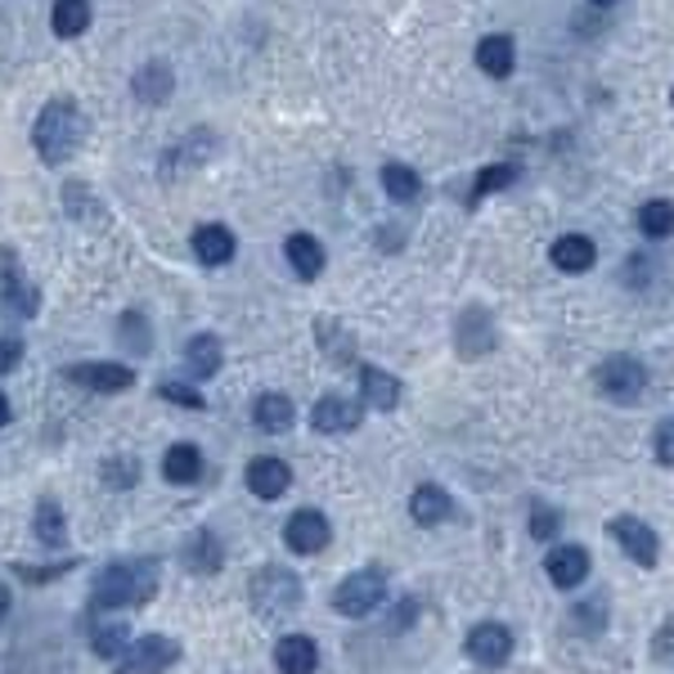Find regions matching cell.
I'll use <instances>...</instances> for the list:
<instances>
[{
    "mask_svg": "<svg viewBox=\"0 0 674 674\" xmlns=\"http://www.w3.org/2000/svg\"><path fill=\"white\" fill-rule=\"evenodd\" d=\"M19 365H23V343L19 337H0V378L14 373Z\"/></svg>",
    "mask_w": 674,
    "mask_h": 674,
    "instance_id": "obj_42",
    "label": "cell"
},
{
    "mask_svg": "<svg viewBox=\"0 0 674 674\" xmlns=\"http://www.w3.org/2000/svg\"><path fill=\"white\" fill-rule=\"evenodd\" d=\"M158 396L171 400V404H180V410H208V400H202V391H198V387H185V382H162Z\"/></svg>",
    "mask_w": 674,
    "mask_h": 674,
    "instance_id": "obj_38",
    "label": "cell"
},
{
    "mask_svg": "<svg viewBox=\"0 0 674 674\" xmlns=\"http://www.w3.org/2000/svg\"><path fill=\"white\" fill-rule=\"evenodd\" d=\"M284 256H288V265H293V275L297 280H319L324 275V243L315 239V234H288L284 239Z\"/></svg>",
    "mask_w": 674,
    "mask_h": 674,
    "instance_id": "obj_22",
    "label": "cell"
},
{
    "mask_svg": "<svg viewBox=\"0 0 674 674\" xmlns=\"http://www.w3.org/2000/svg\"><path fill=\"white\" fill-rule=\"evenodd\" d=\"M293 419H297V410H293V400L284 396V391H265V396H256V404H252V423L261 428V432H288L293 428Z\"/></svg>",
    "mask_w": 674,
    "mask_h": 674,
    "instance_id": "obj_25",
    "label": "cell"
},
{
    "mask_svg": "<svg viewBox=\"0 0 674 674\" xmlns=\"http://www.w3.org/2000/svg\"><path fill=\"white\" fill-rule=\"evenodd\" d=\"M360 419H365V404H360V400H347V396H319L315 410H310V428L324 432V436L356 432Z\"/></svg>",
    "mask_w": 674,
    "mask_h": 674,
    "instance_id": "obj_12",
    "label": "cell"
},
{
    "mask_svg": "<svg viewBox=\"0 0 674 674\" xmlns=\"http://www.w3.org/2000/svg\"><path fill=\"white\" fill-rule=\"evenodd\" d=\"M549 261L562 270V275H585V270L598 261V248H593V239H585V234H562V239L549 248Z\"/></svg>",
    "mask_w": 674,
    "mask_h": 674,
    "instance_id": "obj_24",
    "label": "cell"
},
{
    "mask_svg": "<svg viewBox=\"0 0 674 674\" xmlns=\"http://www.w3.org/2000/svg\"><path fill=\"white\" fill-rule=\"evenodd\" d=\"M593 382H598V391H602L607 400L634 404V400L643 396V387H647V369H643L634 356H607V360L598 365Z\"/></svg>",
    "mask_w": 674,
    "mask_h": 674,
    "instance_id": "obj_7",
    "label": "cell"
},
{
    "mask_svg": "<svg viewBox=\"0 0 674 674\" xmlns=\"http://www.w3.org/2000/svg\"><path fill=\"white\" fill-rule=\"evenodd\" d=\"M558 526H562V513H558V508H545V504L530 508V535H535V539H554Z\"/></svg>",
    "mask_w": 674,
    "mask_h": 674,
    "instance_id": "obj_39",
    "label": "cell"
},
{
    "mask_svg": "<svg viewBox=\"0 0 674 674\" xmlns=\"http://www.w3.org/2000/svg\"><path fill=\"white\" fill-rule=\"evenodd\" d=\"M193 256L208 265V270H221V265H230L234 261V252H239V239H234V230L230 225H221V221H202L198 230H193Z\"/></svg>",
    "mask_w": 674,
    "mask_h": 674,
    "instance_id": "obj_14",
    "label": "cell"
},
{
    "mask_svg": "<svg viewBox=\"0 0 674 674\" xmlns=\"http://www.w3.org/2000/svg\"><path fill=\"white\" fill-rule=\"evenodd\" d=\"M99 477H104V486H108V491H130L135 482H140V463H135L130 454H117V459H104V467H99Z\"/></svg>",
    "mask_w": 674,
    "mask_h": 674,
    "instance_id": "obj_37",
    "label": "cell"
},
{
    "mask_svg": "<svg viewBox=\"0 0 674 674\" xmlns=\"http://www.w3.org/2000/svg\"><path fill=\"white\" fill-rule=\"evenodd\" d=\"M545 571L558 589H580L589 580V549L580 545H558L549 558H545Z\"/></svg>",
    "mask_w": 674,
    "mask_h": 674,
    "instance_id": "obj_18",
    "label": "cell"
},
{
    "mask_svg": "<svg viewBox=\"0 0 674 674\" xmlns=\"http://www.w3.org/2000/svg\"><path fill=\"white\" fill-rule=\"evenodd\" d=\"M63 378H67V382H77V387H86V391H104V396L135 387V369H130V365H117V360H86V365H67V369H63Z\"/></svg>",
    "mask_w": 674,
    "mask_h": 674,
    "instance_id": "obj_10",
    "label": "cell"
},
{
    "mask_svg": "<svg viewBox=\"0 0 674 674\" xmlns=\"http://www.w3.org/2000/svg\"><path fill=\"white\" fill-rule=\"evenodd\" d=\"M410 517H414L419 526H441V522L454 517V499H450L441 486L423 482V486L410 495Z\"/></svg>",
    "mask_w": 674,
    "mask_h": 674,
    "instance_id": "obj_27",
    "label": "cell"
},
{
    "mask_svg": "<svg viewBox=\"0 0 674 674\" xmlns=\"http://www.w3.org/2000/svg\"><path fill=\"white\" fill-rule=\"evenodd\" d=\"M158 593V562L154 558H126L108 562L91 585L95 612H117V607H140Z\"/></svg>",
    "mask_w": 674,
    "mask_h": 674,
    "instance_id": "obj_1",
    "label": "cell"
},
{
    "mask_svg": "<svg viewBox=\"0 0 674 674\" xmlns=\"http://www.w3.org/2000/svg\"><path fill=\"white\" fill-rule=\"evenodd\" d=\"M180 558H185V571H193V576H212V571H221V562H225V545L217 539V530L198 526V530L185 539Z\"/></svg>",
    "mask_w": 674,
    "mask_h": 674,
    "instance_id": "obj_17",
    "label": "cell"
},
{
    "mask_svg": "<svg viewBox=\"0 0 674 674\" xmlns=\"http://www.w3.org/2000/svg\"><path fill=\"white\" fill-rule=\"evenodd\" d=\"M387 598V576L378 567H365V571H351L343 585L333 589V612H343V617H369L378 612Z\"/></svg>",
    "mask_w": 674,
    "mask_h": 674,
    "instance_id": "obj_4",
    "label": "cell"
},
{
    "mask_svg": "<svg viewBox=\"0 0 674 674\" xmlns=\"http://www.w3.org/2000/svg\"><path fill=\"white\" fill-rule=\"evenodd\" d=\"M63 208H67V217H73V221H104V208L95 202L91 185H82V180L63 185Z\"/></svg>",
    "mask_w": 674,
    "mask_h": 674,
    "instance_id": "obj_34",
    "label": "cell"
},
{
    "mask_svg": "<svg viewBox=\"0 0 674 674\" xmlns=\"http://www.w3.org/2000/svg\"><path fill=\"white\" fill-rule=\"evenodd\" d=\"M275 665H280L284 674H315L319 647H315L306 634H284L280 647H275Z\"/></svg>",
    "mask_w": 674,
    "mask_h": 674,
    "instance_id": "obj_29",
    "label": "cell"
},
{
    "mask_svg": "<svg viewBox=\"0 0 674 674\" xmlns=\"http://www.w3.org/2000/svg\"><path fill=\"white\" fill-rule=\"evenodd\" d=\"M607 530H612V539L625 549V558H634L639 567L652 571V567L661 562V539H656V530H652L643 517L621 513V517H612V526H607Z\"/></svg>",
    "mask_w": 674,
    "mask_h": 674,
    "instance_id": "obj_8",
    "label": "cell"
},
{
    "mask_svg": "<svg viewBox=\"0 0 674 674\" xmlns=\"http://www.w3.org/2000/svg\"><path fill=\"white\" fill-rule=\"evenodd\" d=\"M243 482H248V491H252L256 499H280V495H288V486H293V467H288L284 459H275V454H261V459L248 463Z\"/></svg>",
    "mask_w": 674,
    "mask_h": 674,
    "instance_id": "obj_15",
    "label": "cell"
},
{
    "mask_svg": "<svg viewBox=\"0 0 674 674\" xmlns=\"http://www.w3.org/2000/svg\"><path fill=\"white\" fill-rule=\"evenodd\" d=\"M467 656L477 661V665H486V670L508 665V656H513V630L499 625V621L472 625V630H467Z\"/></svg>",
    "mask_w": 674,
    "mask_h": 674,
    "instance_id": "obj_11",
    "label": "cell"
},
{
    "mask_svg": "<svg viewBox=\"0 0 674 674\" xmlns=\"http://www.w3.org/2000/svg\"><path fill=\"white\" fill-rule=\"evenodd\" d=\"M589 6H598V10H602V6H617V0H589Z\"/></svg>",
    "mask_w": 674,
    "mask_h": 674,
    "instance_id": "obj_46",
    "label": "cell"
},
{
    "mask_svg": "<svg viewBox=\"0 0 674 674\" xmlns=\"http://www.w3.org/2000/svg\"><path fill=\"white\" fill-rule=\"evenodd\" d=\"M639 230L647 239H670L674 234V202L670 198H652L639 208Z\"/></svg>",
    "mask_w": 674,
    "mask_h": 674,
    "instance_id": "obj_32",
    "label": "cell"
},
{
    "mask_svg": "<svg viewBox=\"0 0 674 674\" xmlns=\"http://www.w3.org/2000/svg\"><path fill=\"white\" fill-rule=\"evenodd\" d=\"M32 530H36V539H41L45 549H63V545H67V522H63L59 499H41V504H36Z\"/></svg>",
    "mask_w": 674,
    "mask_h": 674,
    "instance_id": "obj_30",
    "label": "cell"
},
{
    "mask_svg": "<svg viewBox=\"0 0 674 674\" xmlns=\"http://www.w3.org/2000/svg\"><path fill=\"white\" fill-rule=\"evenodd\" d=\"M315 328H319V347H324V356H328L333 365H347V360L356 356V343H351V333H347L343 324H333V319H319Z\"/></svg>",
    "mask_w": 674,
    "mask_h": 674,
    "instance_id": "obj_33",
    "label": "cell"
},
{
    "mask_svg": "<svg viewBox=\"0 0 674 674\" xmlns=\"http://www.w3.org/2000/svg\"><path fill=\"white\" fill-rule=\"evenodd\" d=\"M576 621H589V630L598 634L602 621H607V607H602V602H580V607H576Z\"/></svg>",
    "mask_w": 674,
    "mask_h": 674,
    "instance_id": "obj_43",
    "label": "cell"
},
{
    "mask_svg": "<svg viewBox=\"0 0 674 674\" xmlns=\"http://www.w3.org/2000/svg\"><path fill=\"white\" fill-rule=\"evenodd\" d=\"M670 99H674V95H670Z\"/></svg>",
    "mask_w": 674,
    "mask_h": 674,
    "instance_id": "obj_47",
    "label": "cell"
},
{
    "mask_svg": "<svg viewBox=\"0 0 674 674\" xmlns=\"http://www.w3.org/2000/svg\"><path fill=\"white\" fill-rule=\"evenodd\" d=\"M162 477L171 486H193L202 477V450L189 445V441H176L167 454H162Z\"/></svg>",
    "mask_w": 674,
    "mask_h": 674,
    "instance_id": "obj_26",
    "label": "cell"
},
{
    "mask_svg": "<svg viewBox=\"0 0 674 674\" xmlns=\"http://www.w3.org/2000/svg\"><path fill=\"white\" fill-rule=\"evenodd\" d=\"M6 423H10V396L0 391V428H6Z\"/></svg>",
    "mask_w": 674,
    "mask_h": 674,
    "instance_id": "obj_44",
    "label": "cell"
},
{
    "mask_svg": "<svg viewBox=\"0 0 674 674\" xmlns=\"http://www.w3.org/2000/svg\"><path fill=\"white\" fill-rule=\"evenodd\" d=\"M360 396H365L369 410L391 414L396 404H400V378L387 373V369H378V365H360Z\"/></svg>",
    "mask_w": 674,
    "mask_h": 674,
    "instance_id": "obj_21",
    "label": "cell"
},
{
    "mask_svg": "<svg viewBox=\"0 0 674 674\" xmlns=\"http://www.w3.org/2000/svg\"><path fill=\"white\" fill-rule=\"evenodd\" d=\"M130 95L149 104V108H162L171 95H176V73H171V63L167 59H149L135 67V77H130Z\"/></svg>",
    "mask_w": 674,
    "mask_h": 674,
    "instance_id": "obj_13",
    "label": "cell"
},
{
    "mask_svg": "<svg viewBox=\"0 0 674 674\" xmlns=\"http://www.w3.org/2000/svg\"><path fill=\"white\" fill-rule=\"evenodd\" d=\"M91 643H95V652H99V656H108V661H113V656L126 647V625H99Z\"/></svg>",
    "mask_w": 674,
    "mask_h": 674,
    "instance_id": "obj_40",
    "label": "cell"
},
{
    "mask_svg": "<svg viewBox=\"0 0 674 674\" xmlns=\"http://www.w3.org/2000/svg\"><path fill=\"white\" fill-rule=\"evenodd\" d=\"M217 154H221V135L198 126V130H189L185 140H176V145L162 154L158 176H162V180H185V176H193L198 167H208Z\"/></svg>",
    "mask_w": 674,
    "mask_h": 674,
    "instance_id": "obj_3",
    "label": "cell"
},
{
    "mask_svg": "<svg viewBox=\"0 0 674 674\" xmlns=\"http://www.w3.org/2000/svg\"><path fill=\"white\" fill-rule=\"evenodd\" d=\"M513 185H517V167H513V162L482 167L477 180H472V202H482V198H491V193H499V189H513Z\"/></svg>",
    "mask_w": 674,
    "mask_h": 674,
    "instance_id": "obj_35",
    "label": "cell"
},
{
    "mask_svg": "<svg viewBox=\"0 0 674 674\" xmlns=\"http://www.w3.org/2000/svg\"><path fill=\"white\" fill-rule=\"evenodd\" d=\"M328 539H333V526H328V517H324L319 508H297V513L284 522V545H288L293 554H302V558L324 554Z\"/></svg>",
    "mask_w": 674,
    "mask_h": 674,
    "instance_id": "obj_9",
    "label": "cell"
},
{
    "mask_svg": "<svg viewBox=\"0 0 674 674\" xmlns=\"http://www.w3.org/2000/svg\"><path fill=\"white\" fill-rule=\"evenodd\" d=\"M180 661V643L167 639V634H145V639H135L130 647H122L113 656L117 674H162Z\"/></svg>",
    "mask_w": 674,
    "mask_h": 674,
    "instance_id": "obj_5",
    "label": "cell"
},
{
    "mask_svg": "<svg viewBox=\"0 0 674 674\" xmlns=\"http://www.w3.org/2000/svg\"><path fill=\"white\" fill-rule=\"evenodd\" d=\"M454 343H459V356H467V360L486 356V351L495 347V319H491V310H482V306H467V310L459 315Z\"/></svg>",
    "mask_w": 674,
    "mask_h": 674,
    "instance_id": "obj_16",
    "label": "cell"
},
{
    "mask_svg": "<svg viewBox=\"0 0 674 674\" xmlns=\"http://www.w3.org/2000/svg\"><path fill=\"white\" fill-rule=\"evenodd\" d=\"M248 593H252V602H256V612L280 617V612H293V607L302 602V580H297L293 571H284V567H261V571L252 576Z\"/></svg>",
    "mask_w": 674,
    "mask_h": 674,
    "instance_id": "obj_6",
    "label": "cell"
},
{
    "mask_svg": "<svg viewBox=\"0 0 674 674\" xmlns=\"http://www.w3.org/2000/svg\"><path fill=\"white\" fill-rule=\"evenodd\" d=\"M82 135H86V122H82V108L59 95V99H45L36 122H32V149L45 167H63L67 158L77 154L82 145Z\"/></svg>",
    "mask_w": 674,
    "mask_h": 674,
    "instance_id": "obj_2",
    "label": "cell"
},
{
    "mask_svg": "<svg viewBox=\"0 0 674 674\" xmlns=\"http://www.w3.org/2000/svg\"><path fill=\"white\" fill-rule=\"evenodd\" d=\"M221 360H225V347H221L217 333H193L189 343H185V369L193 378H217Z\"/></svg>",
    "mask_w": 674,
    "mask_h": 674,
    "instance_id": "obj_23",
    "label": "cell"
},
{
    "mask_svg": "<svg viewBox=\"0 0 674 674\" xmlns=\"http://www.w3.org/2000/svg\"><path fill=\"white\" fill-rule=\"evenodd\" d=\"M382 189L391 202H419L423 198V180L414 167H404V162H387L382 167Z\"/></svg>",
    "mask_w": 674,
    "mask_h": 674,
    "instance_id": "obj_31",
    "label": "cell"
},
{
    "mask_svg": "<svg viewBox=\"0 0 674 674\" xmlns=\"http://www.w3.org/2000/svg\"><path fill=\"white\" fill-rule=\"evenodd\" d=\"M6 617H10V589L0 585V621H6Z\"/></svg>",
    "mask_w": 674,
    "mask_h": 674,
    "instance_id": "obj_45",
    "label": "cell"
},
{
    "mask_svg": "<svg viewBox=\"0 0 674 674\" xmlns=\"http://www.w3.org/2000/svg\"><path fill=\"white\" fill-rule=\"evenodd\" d=\"M91 19H95L91 0H54V10H50V28L59 41H77L91 28Z\"/></svg>",
    "mask_w": 674,
    "mask_h": 674,
    "instance_id": "obj_28",
    "label": "cell"
},
{
    "mask_svg": "<svg viewBox=\"0 0 674 674\" xmlns=\"http://www.w3.org/2000/svg\"><path fill=\"white\" fill-rule=\"evenodd\" d=\"M477 67H482L486 77H495V82L513 77V67H517V45H513V36H504V32L482 36V41H477Z\"/></svg>",
    "mask_w": 674,
    "mask_h": 674,
    "instance_id": "obj_19",
    "label": "cell"
},
{
    "mask_svg": "<svg viewBox=\"0 0 674 674\" xmlns=\"http://www.w3.org/2000/svg\"><path fill=\"white\" fill-rule=\"evenodd\" d=\"M0 293H6V306L19 310V315H36V288L23 280V270L10 252H0Z\"/></svg>",
    "mask_w": 674,
    "mask_h": 674,
    "instance_id": "obj_20",
    "label": "cell"
},
{
    "mask_svg": "<svg viewBox=\"0 0 674 674\" xmlns=\"http://www.w3.org/2000/svg\"><path fill=\"white\" fill-rule=\"evenodd\" d=\"M652 454H656V463L674 467V419H661V423H656V432H652Z\"/></svg>",
    "mask_w": 674,
    "mask_h": 674,
    "instance_id": "obj_41",
    "label": "cell"
},
{
    "mask_svg": "<svg viewBox=\"0 0 674 674\" xmlns=\"http://www.w3.org/2000/svg\"><path fill=\"white\" fill-rule=\"evenodd\" d=\"M117 337L135 351V356H145V351H154V337H149V319L140 315V310H126L122 319H117Z\"/></svg>",
    "mask_w": 674,
    "mask_h": 674,
    "instance_id": "obj_36",
    "label": "cell"
}]
</instances>
